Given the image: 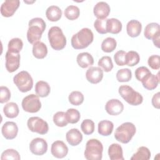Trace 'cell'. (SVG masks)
<instances>
[{"label":"cell","mask_w":160,"mask_h":160,"mask_svg":"<svg viewBox=\"0 0 160 160\" xmlns=\"http://www.w3.org/2000/svg\"><path fill=\"white\" fill-rule=\"evenodd\" d=\"M27 31V39L30 44H34L41 38L42 34L46 29V22L41 18H32L29 21Z\"/></svg>","instance_id":"1"},{"label":"cell","mask_w":160,"mask_h":160,"mask_svg":"<svg viewBox=\"0 0 160 160\" xmlns=\"http://www.w3.org/2000/svg\"><path fill=\"white\" fill-rule=\"evenodd\" d=\"M94 39L92 31L87 28L81 29L71 38V45L75 49H82L89 46Z\"/></svg>","instance_id":"2"},{"label":"cell","mask_w":160,"mask_h":160,"mask_svg":"<svg viewBox=\"0 0 160 160\" xmlns=\"http://www.w3.org/2000/svg\"><path fill=\"white\" fill-rule=\"evenodd\" d=\"M136 131L135 125L130 122H126L120 125L115 131V139L123 144L128 143Z\"/></svg>","instance_id":"3"},{"label":"cell","mask_w":160,"mask_h":160,"mask_svg":"<svg viewBox=\"0 0 160 160\" xmlns=\"http://www.w3.org/2000/svg\"><path fill=\"white\" fill-rule=\"evenodd\" d=\"M48 36L50 45L54 50H61L66 46V38L59 27H51L48 31Z\"/></svg>","instance_id":"4"},{"label":"cell","mask_w":160,"mask_h":160,"mask_svg":"<svg viewBox=\"0 0 160 160\" xmlns=\"http://www.w3.org/2000/svg\"><path fill=\"white\" fill-rule=\"evenodd\" d=\"M102 151L103 146L101 142L96 139H91L86 142L84 157L88 160H101Z\"/></svg>","instance_id":"5"},{"label":"cell","mask_w":160,"mask_h":160,"mask_svg":"<svg viewBox=\"0 0 160 160\" xmlns=\"http://www.w3.org/2000/svg\"><path fill=\"white\" fill-rule=\"evenodd\" d=\"M118 91L121 96L130 105L138 106L142 102L143 98L142 95L129 86H121Z\"/></svg>","instance_id":"6"},{"label":"cell","mask_w":160,"mask_h":160,"mask_svg":"<svg viewBox=\"0 0 160 160\" xmlns=\"http://www.w3.org/2000/svg\"><path fill=\"white\" fill-rule=\"evenodd\" d=\"M13 82L19 90L22 92L30 91L33 86V80L30 74L26 71H22L13 78Z\"/></svg>","instance_id":"7"},{"label":"cell","mask_w":160,"mask_h":160,"mask_svg":"<svg viewBox=\"0 0 160 160\" xmlns=\"http://www.w3.org/2000/svg\"><path fill=\"white\" fill-rule=\"evenodd\" d=\"M21 105L24 111L31 113L37 112L41 108V102L38 96L34 94H29L24 98Z\"/></svg>","instance_id":"8"},{"label":"cell","mask_w":160,"mask_h":160,"mask_svg":"<svg viewBox=\"0 0 160 160\" xmlns=\"http://www.w3.org/2000/svg\"><path fill=\"white\" fill-rule=\"evenodd\" d=\"M27 125L31 131L40 134H45L49 130L47 122L39 117L29 118L28 120Z\"/></svg>","instance_id":"9"},{"label":"cell","mask_w":160,"mask_h":160,"mask_svg":"<svg viewBox=\"0 0 160 160\" xmlns=\"http://www.w3.org/2000/svg\"><path fill=\"white\" fill-rule=\"evenodd\" d=\"M29 149L32 154L36 156L43 155L47 152L48 143L44 139L36 138L30 142Z\"/></svg>","instance_id":"10"},{"label":"cell","mask_w":160,"mask_h":160,"mask_svg":"<svg viewBox=\"0 0 160 160\" xmlns=\"http://www.w3.org/2000/svg\"><path fill=\"white\" fill-rule=\"evenodd\" d=\"M6 68L9 72H13L16 71L20 66L19 53H13L7 51L5 55Z\"/></svg>","instance_id":"11"},{"label":"cell","mask_w":160,"mask_h":160,"mask_svg":"<svg viewBox=\"0 0 160 160\" xmlns=\"http://www.w3.org/2000/svg\"><path fill=\"white\" fill-rule=\"evenodd\" d=\"M20 5L19 0H6L1 6V14L4 17L12 16Z\"/></svg>","instance_id":"12"},{"label":"cell","mask_w":160,"mask_h":160,"mask_svg":"<svg viewBox=\"0 0 160 160\" xmlns=\"http://www.w3.org/2000/svg\"><path fill=\"white\" fill-rule=\"evenodd\" d=\"M51 152L54 157L63 158L68 154V148L63 141H56L51 145Z\"/></svg>","instance_id":"13"},{"label":"cell","mask_w":160,"mask_h":160,"mask_svg":"<svg viewBox=\"0 0 160 160\" xmlns=\"http://www.w3.org/2000/svg\"><path fill=\"white\" fill-rule=\"evenodd\" d=\"M124 109L123 104L117 99L109 100L105 105V110L112 116H117L121 114Z\"/></svg>","instance_id":"14"},{"label":"cell","mask_w":160,"mask_h":160,"mask_svg":"<svg viewBox=\"0 0 160 160\" xmlns=\"http://www.w3.org/2000/svg\"><path fill=\"white\" fill-rule=\"evenodd\" d=\"M87 80L92 84H98L103 78V71L99 67H90L86 72Z\"/></svg>","instance_id":"15"},{"label":"cell","mask_w":160,"mask_h":160,"mask_svg":"<svg viewBox=\"0 0 160 160\" xmlns=\"http://www.w3.org/2000/svg\"><path fill=\"white\" fill-rule=\"evenodd\" d=\"M1 132L3 136L7 139H14L18 132V128L14 122H6L2 126Z\"/></svg>","instance_id":"16"},{"label":"cell","mask_w":160,"mask_h":160,"mask_svg":"<svg viewBox=\"0 0 160 160\" xmlns=\"http://www.w3.org/2000/svg\"><path fill=\"white\" fill-rule=\"evenodd\" d=\"M110 11L109 6L104 1L98 2L93 9L94 14L98 19H106L109 16Z\"/></svg>","instance_id":"17"},{"label":"cell","mask_w":160,"mask_h":160,"mask_svg":"<svg viewBox=\"0 0 160 160\" xmlns=\"http://www.w3.org/2000/svg\"><path fill=\"white\" fill-rule=\"evenodd\" d=\"M143 87L148 90H153L158 86L159 82V73L158 76L151 74V72L146 75L141 81Z\"/></svg>","instance_id":"18"},{"label":"cell","mask_w":160,"mask_h":160,"mask_svg":"<svg viewBox=\"0 0 160 160\" xmlns=\"http://www.w3.org/2000/svg\"><path fill=\"white\" fill-rule=\"evenodd\" d=\"M66 138L71 146H76L81 142L82 135L78 129L73 128L66 132Z\"/></svg>","instance_id":"19"},{"label":"cell","mask_w":160,"mask_h":160,"mask_svg":"<svg viewBox=\"0 0 160 160\" xmlns=\"http://www.w3.org/2000/svg\"><path fill=\"white\" fill-rule=\"evenodd\" d=\"M142 29L141 23L135 19H132L129 21L126 25V31L128 34L132 38L138 37Z\"/></svg>","instance_id":"20"},{"label":"cell","mask_w":160,"mask_h":160,"mask_svg":"<svg viewBox=\"0 0 160 160\" xmlns=\"http://www.w3.org/2000/svg\"><path fill=\"white\" fill-rule=\"evenodd\" d=\"M108 155L111 160H124L122 147L117 143H113L108 148Z\"/></svg>","instance_id":"21"},{"label":"cell","mask_w":160,"mask_h":160,"mask_svg":"<svg viewBox=\"0 0 160 160\" xmlns=\"http://www.w3.org/2000/svg\"><path fill=\"white\" fill-rule=\"evenodd\" d=\"M77 62L82 68H86L94 64V59L89 52H81L77 56Z\"/></svg>","instance_id":"22"},{"label":"cell","mask_w":160,"mask_h":160,"mask_svg":"<svg viewBox=\"0 0 160 160\" xmlns=\"http://www.w3.org/2000/svg\"><path fill=\"white\" fill-rule=\"evenodd\" d=\"M33 56L37 59H43L48 54V48L46 45L41 41H38L32 46Z\"/></svg>","instance_id":"23"},{"label":"cell","mask_w":160,"mask_h":160,"mask_svg":"<svg viewBox=\"0 0 160 160\" xmlns=\"http://www.w3.org/2000/svg\"><path fill=\"white\" fill-rule=\"evenodd\" d=\"M114 128L112 122L108 120H102L98 123V131L100 135L108 136L111 134Z\"/></svg>","instance_id":"24"},{"label":"cell","mask_w":160,"mask_h":160,"mask_svg":"<svg viewBox=\"0 0 160 160\" xmlns=\"http://www.w3.org/2000/svg\"><path fill=\"white\" fill-rule=\"evenodd\" d=\"M46 16L50 21H58L62 16V11L57 6H51L46 9Z\"/></svg>","instance_id":"25"},{"label":"cell","mask_w":160,"mask_h":160,"mask_svg":"<svg viewBox=\"0 0 160 160\" xmlns=\"http://www.w3.org/2000/svg\"><path fill=\"white\" fill-rule=\"evenodd\" d=\"M106 29L108 32L116 34L122 30L121 22L116 18H110L107 19Z\"/></svg>","instance_id":"26"},{"label":"cell","mask_w":160,"mask_h":160,"mask_svg":"<svg viewBox=\"0 0 160 160\" xmlns=\"http://www.w3.org/2000/svg\"><path fill=\"white\" fill-rule=\"evenodd\" d=\"M51 91V88L49 84L44 81H38L35 85V92L36 94L41 97H47Z\"/></svg>","instance_id":"27"},{"label":"cell","mask_w":160,"mask_h":160,"mask_svg":"<svg viewBox=\"0 0 160 160\" xmlns=\"http://www.w3.org/2000/svg\"><path fill=\"white\" fill-rule=\"evenodd\" d=\"M3 112L5 116L8 118H14L18 116L19 109L18 104L15 102H11L6 104L3 108Z\"/></svg>","instance_id":"28"},{"label":"cell","mask_w":160,"mask_h":160,"mask_svg":"<svg viewBox=\"0 0 160 160\" xmlns=\"http://www.w3.org/2000/svg\"><path fill=\"white\" fill-rule=\"evenodd\" d=\"M158 33H160V28L158 23L151 22L145 27L144 35L148 39H152Z\"/></svg>","instance_id":"29"},{"label":"cell","mask_w":160,"mask_h":160,"mask_svg":"<svg viewBox=\"0 0 160 160\" xmlns=\"http://www.w3.org/2000/svg\"><path fill=\"white\" fill-rule=\"evenodd\" d=\"M151 158V152L149 149L145 146H141L137 150L132 156L131 160H148Z\"/></svg>","instance_id":"30"},{"label":"cell","mask_w":160,"mask_h":160,"mask_svg":"<svg viewBox=\"0 0 160 160\" xmlns=\"http://www.w3.org/2000/svg\"><path fill=\"white\" fill-rule=\"evenodd\" d=\"M23 47V42L20 38H15L11 39L8 45V51L13 53H19Z\"/></svg>","instance_id":"31"},{"label":"cell","mask_w":160,"mask_h":160,"mask_svg":"<svg viewBox=\"0 0 160 160\" xmlns=\"http://www.w3.org/2000/svg\"><path fill=\"white\" fill-rule=\"evenodd\" d=\"M117 46V42L114 38L108 37L103 40L101 44V49L105 52L113 51Z\"/></svg>","instance_id":"32"},{"label":"cell","mask_w":160,"mask_h":160,"mask_svg":"<svg viewBox=\"0 0 160 160\" xmlns=\"http://www.w3.org/2000/svg\"><path fill=\"white\" fill-rule=\"evenodd\" d=\"M80 10L76 6L70 5L64 10V16L69 20H75L79 16Z\"/></svg>","instance_id":"33"},{"label":"cell","mask_w":160,"mask_h":160,"mask_svg":"<svg viewBox=\"0 0 160 160\" xmlns=\"http://www.w3.org/2000/svg\"><path fill=\"white\" fill-rule=\"evenodd\" d=\"M140 57L136 51H129L126 52V65L128 66H134L139 62Z\"/></svg>","instance_id":"34"},{"label":"cell","mask_w":160,"mask_h":160,"mask_svg":"<svg viewBox=\"0 0 160 160\" xmlns=\"http://www.w3.org/2000/svg\"><path fill=\"white\" fill-rule=\"evenodd\" d=\"M66 118L68 123L75 124L79 121L81 115L78 110L73 108H70L68 109L66 112Z\"/></svg>","instance_id":"35"},{"label":"cell","mask_w":160,"mask_h":160,"mask_svg":"<svg viewBox=\"0 0 160 160\" xmlns=\"http://www.w3.org/2000/svg\"><path fill=\"white\" fill-rule=\"evenodd\" d=\"M131 71L128 68L121 69L116 73V79L119 82H128L131 79Z\"/></svg>","instance_id":"36"},{"label":"cell","mask_w":160,"mask_h":160,"mask_svg":"<svg viewBox=\"0 0 160 160\" xmlns=\"http://www.w3.org/2000/svg\"><path fill=\"white\" fill-rule=\"evenodd\" d=\"M68 99L71 104L74 106H79L83 102L84 96L80 91H74L70 93L68 97Z\"/></svg>","instance_id":"37"},{"label":"cell","mask_w":160,"mask_h":160,"mask_svg":"<svg viewBox=\"0 0 160 160\" xmlns=\"http://www.w3.org/2000/svg\"><path fill=\"white\" fill-rule=\"evenodd\" d=\"M53 122L58 127H64L67 126L68 122L66 118V112L58 111L53 116Z\"/></svg>","instance_id":"38"},{"label":"cell","mask_w":160,"mask_h":160,"mask_svg":"<svg viewBox=\"0 0 160 160\" xmlns=\"http://www.w3.org/2000/svg\"><path fill=\"white\" fill-rule=\"evenodd\" d=\"M98 66L103 69L105 72H109L113 68V64L111 57L106 56L99 59Z\"/></svg>","instance_id":"39"},{"label":"cell","mask_w":160,"mask_h":160,"mask_svg":"<svg viewBox=\"0 0 160 160\" xmlns=\"http://www.w3.org/2000/svg\"><path fill=\"white\" fill-rule=\"evenodd\" d=\"M94 122L89 119H84L81 124V130L86 135H89L93 133L94 131Z\"/></svg>","instance_id":"40"},{"label":"cell","mask_w":160,"mask_h":160,"mask_svg":"<svg viewBox=\"0 0 160 160\" xmlns=\"http://www.w3.org/2000/svg\"><path fill=\"white\" fill-rule=\"evenodd\" d=\"M21 159L20 155L19 152L13 149H8L2 152L1 154V159L5 160V159H16L19 160Z\"/></svg>","instance_id":"41"},{"label":"cell","mask_w":160,"mask_h":160,"mask_svg":"<svg viewBox=\"0 0 160 160\" xmlns=\"http://www.w3.org/2000/svg\"><path fill=\"white\" fill-rule=\"evenodd\" d=\"M108 19H97L94 22V27L96 31L101 34L108 33L106 22Z\"/></svg>","instance_id":"42"},{"label":"cell","mask_w":160,"mask_h":160,"mask_svg":"<svg viewBox=\"0 0 160 160\" xmlns=\"http://www.w3.org/2000/svg\"><path fill=\"white\" fill-rule=\"evenodd\" d=\"M126 52L124 51L119 50L114 55V59L116 64L118 66L126 65Z\"/></svg>","instance_id":"43"},{"label":"cell","mask_w":160,"mask_h":160,"mask_svg":"<svg viewBox=\"0 0 160 160\" xmlns=\"http://www.w3.org/2000/svg\"><path fill=\"white\" fill-rule=\"evenodd\" d=\"M11 98V92L6 86L0 87V102L4 103L8 102Z\"/></svg>","instance_id":"44"},{"label":"cell","mask_w":160,"mask_h":160,"mask_svg":"<svg viewBox=\"0 0 160 160\" xmlns=\"http://www.w3.org/2000/svg\"><path fill=\"white\" fill-rule=\"evenodd\" d=\"M159 60H160L159 56L152 55L148 58V65L152 69H154V70L159 69L160 68Z\"/></svg>","instance_id":"45"},{"label":"cell","mask_w":160,"mask_h":160,"mask_svg":"<svg viewBox=\"0 0 160 160\" xmlns=\"http://www.w3.org/2000/svg\"><path fill=\"white\" fill-rule=\"evenodd\" d=\"M151 71L149 70V69L145 66H141L138 68L135 71V77L136 78L141 81L142 79L148 74L150 73Z\"/></svg>","instance_id":"46"},{"label":"cell","mask_w":160,"mask_h":160,"mask_svg":"<svg viewBox=\"0 0 160 160\" xmlns=\"http://www.w3.org/2000/svg\"><path fill=\"white\" fill-rule=\"evenodd\" d=\"M159 94L160 93L158 92L156 94H155L152 98V104L156 109H159V106H160Z\"/></svg>","instance_id":"47"},{"label":"cell","mask_w":160,"mask_h":160,"mask_svg":"<svg viewBox=\"0 0 160 160\" xmlns=\"http://www.w3.org/2000/svg\"><path fill=\"white\" fill-rule=\"evenodd\" d=\"M159 37H160V33H158V34H156L154 37H153L152 38V42H153L154 46H156L158 48H159Z\"/></svg>","instance_id":"48"}]
</instances>
